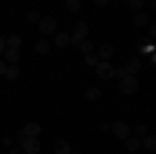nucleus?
I'll return each instance as SVG.
<instances>
[{
    "label": "nucleus",
    "instance_id": "9b49d317",
    "mask_svg": "<svg viewBox=\"0 0 156 154\" xmlns=\"http://www.w3.org/2000/svg\"><path fill=\"white\" fill-rule=\"evenodd\" d=\"M2 54H4V60H6L9 65H17L19 59H21V52H19V50H12V48H6Z\"/></svg>",
    "mask_w": 156,
    "mask_h": 154
},
{
    "label": "nucleus",
    "instance_id": "2f4dec72",
    "mask_svg": "<svg viewBox=\"0 0 156 154\" xmlns=\"http://www.w3.org/2000/svg\"><path fill=\"white\" fill-rule=\"evenodd\" d=\"M150 38H156V27H154V25L150 27Z\"/></svg>",
    "mask_w": 156,
    "mask_h": 154
},
{
    "label": "nucleus",
    "instance_id": "9d476101",
    "mask_svg": "<svg viewBox=\"0 0 156 154\" xmlns=\"http://www.w3.org/2000/svg\"><path fill=\"white\" fill-rule=\"evenodd\" d=\"M23 133L27 138H37V135L42 133V125H40V123H27L23 127Z\"/></svg>",
    "mask_w": 156,
    "mask_h": 154
},
{
    "label": "nucleus",
    "instance_id": "7c9ffc66",
    "mask_svg": "<svg viewBox=\"0 0 156 154\" xmlns=\"http://www.w3.org/2000/svg\"><path fill=\"white\" fill-rule=\"evenodd\" d=\"M4 69H6V63H4V60H0V75H4Z\"/></svg>",
    "mask_w": 156,
    "mask_h": 154
},
{
    "label": "nucleus",
    "instance_id": "f8f14e48",
    "mask_svg": "<svg viewBox=\"0 0 156 154\" xmlns=\"http://www.w3.org/2000/svg\"><path fill=\"white\" fill-rule=\"evenodd\" d=\"M71 152L73 150L67 140H56L54 142V154H71Z\"/></svg>",
    "mask_w": 156,
    "mask_h": 154
},
{
    "label": "nucleus",
    "instance_id": "dca6fc26",
    "mask_svg": "<svg viewBox=\"0 0 156 154\" xmlns=\"http://www.w3.org/2000/svg\"><path fill=\"white\" fill-rule=\"evenodd\" d=\"M19 75H21V69L17 65H6V69H4V77L6 79H17Z\"/></svg>",
    "mask_w": 156,
    "mask_h": 154
},
{
    "label": "nucleus",
    "instance_id": "a211bd4d",
    "mask_svg": "<svg viewBox=\"0 0 156 154\" xmlns=\"http://www.w3.org/2000/svg\"><path fill=\"white\" fill-rule=\"evenodd\" d=\"M142 148V140H137V138H127V150L129 152H137Z\"/></svg>",
    "mask_w": 156,
    "mask_h": 154
},
{
    "label": "nucleus",
    "instance_id": "bb28decb",
    "mask_svg": "<svg viewBox=\"0 0 156 154\" xmlns=\"http://www.w3.org/2000/svg\"><path fill=\"white\" fill-rule=\"evenodd\" d=\"M2 146H6V148H12V142H11V138H4V140H2Z\"/></svg>",
    "mask_w": 156,
    "mask_h": 154
},
{
    "label": "nucleus",
    "instance_id": "423d86ee",
    "mask_svg": "<svg viewBox=\"0 0 156 154\" xmlns=\"http://www.w3.org/2000/svg\"><path fill=\"white\" fill-rule=\"evenodd\" d=\"M37 25H40V31H42L44 36L56 31V19H52V17H42V19L37 21Z\"/></svg>",
    "mask_w": 156,
    "mask_h": 154
},
{
    "label": "nucleus",
    "instance_id": "4be33fe9",
    "mask_svg": "<svg viewBox=\"0 0 156 154\" xmlns=\"http://www.w3.org/2000/svg\"><path fill=\"white\" fill-rule=\"evenodd\" d=\"M98 63H100V59H98L96 52H92V54H85V65H87V67H96Z\"/></svg>",
    "mask_w": 156,
    "mask_h": 154
},
{
    "label": "nucleus",
    "instance_id": "5701e85b",
    "mask_svg": "<svg viewBox=\"0 0 156 154\" xmlns=\"http://www.w3.org/2000/svg\"><path fill=\"white\" fill-rule=\"evenodd\" d=\"M131 131H133V138H137V140L146 138V125H135Z\"/></svg>",
    "mask_w": 156,
    "mask_h": 154
},
{
    "label": "nucleus",
    "instance_id": "c756f323",
    "mask_svg": "<svg viewBox=\"0 0 156 154\" xmlns=\"http://www.w3.org/2000/svg\"><path fill=\"white\" fill-rule=\"evenodd\" d=\"M23 140H25V133H23V131H19V133H17V142L21 144Z\"/></svg>",
    "mask_w": 156,
    "mask_h": 154
},
{
    "label": "nucleus",
    "instance_id": "2eb2a0df",
    "mask_svg": "<svg viewBox=\"0 0 156 154\" xmlns=\"http://www.w3.org/2000/svg\"><path fill=\"white\" fill-rule=\"evenodd\" d=\"M83 96H85V100H87V102H96V100H100L102 92H100V88H87Z\"/></svg>",
    "mask_w": 156,
    "mask_h": 154
},
{
    "label": "nucleus",
    "instance_id": "aec40b11",
    "mask_svg": "<svg viewBox=\"0 0 156 154\" xmlns=\"http://www.w3.org/2000/svg\"><path fill=\"white\" fill-rule=\"evenodd\" d=\"M36 50L40 52V54H46V52H50V42L48 40H40L36 44Z\"/></svg>",
    "mask_w": 156,
    "mask_h": 154
},
{
    "label": "nucleus",
    "instance_id": "f3484780",
    "mask_svg": "<svg viewBox=\"0 0 156 154\" xmlns=\"http://www.w3.org/2000/svg\"><path fill=\"white\" fill-rule=\"evenodd\" d=\"M142 146H144L146 150L154 152V150H156V138H154V135H146L144 140H142Z\"/></svg>",
    "mask_w": 156,
    "mask_h": 154
},
{
    "label": "nucleus",
    "instance_id": "f257e3e1",
    "mask_svg": "<svg viewBox=\"0 0 156 154\" xmlns=\"http://www.w3.org/2000/svg\"><path fill=\"white\" fill-rule=\"evenodd\" d=\"M87 31H90V27H87V23H85V21H77V23H75V27H73L71 44H75V46H79V44H81V42L85 40V36H87Z\"/></svg>",
    "mask_w": 156,
    "mask_h": 154
},
{
    "label": "nucleus",
    "instance_id": "4468645a",
    "mask_svg": "<svg viewBox=\"0 0 156 154\" xmlns=\"http://www.w3.org/2000/svg\"><path fill=\"white\" fill-rule=\"evenodd\" d=\"M96 54H98V59H100V60H108L112 54H115V48L110 46V44H104V46H100V50H98Z\"/></svg>",
    "mask_w": 156,
    "mask_h": 154
},
{
    "label": "nucleus",
    "instance_id": "a878e982",
    "mask_svg": "<svg viewBox=\"0 0 156 154\" xmlns=\"http://www.w3.org/2000/svg\"><path fill=\"white\" fill-rule=\"evenodd\" d=\"M115 77H119V79H123V77H127V73H125V69H123V67H119V69H115Z\"/></svg>",
    "mask_w": 156,
    "mask_h": 154
},
{
    "label": "nucleus",
    "instance_id": "b1692460",
    "mask_svg": "<svg viewBox=\"0 0 156 154\" xmlns=\"http://www.w3.org/2000/svg\"><path fill=\"white\" fill-rule=\"evenodd\" d=\"M127 4H129V9H133V11H140V9H144V0H129Z\"/></svg>",
    "mask_w": 156,
    "mask_h": 154
},
{
    "label": "nucleus",
    "instance_id": "1a4fd4ad",
    "mask_svg": "<svg viewBox=\"0 0 156 154\" xmlns=\"http://www.w3.org/2000/svg\"><path fill=\"white\" fill-rule=\"evenodd\" d=\"M150 23V15L148 13H135L131 19V25L133 27H144V25Z\"/></svg>",
    "mask_w": 156,
    "mask_h": 154
},
{
    "label": "nucleus",
    "instance_id": "6e6552de",
    "mask_svg": "<svg viewBox=\"0 0 156 154\" xmlns=\"http://www.w3.org/2000/svg\"><path fill=\"white\" fill-rule=\"evenodd\" d=\"M4 44H6V48H12V50H19L21 48V44H23V38L17 36V34H11V36L4 38Z\"/></svg>",
    "mask_w": 156,
    "mask_h": 154
},
{
    "label": "nucleus",
    "instance_id": "f03ea898",
    "mask_svg": "<svg viewBox=\"0 0 156 154\" xmlns=\"http://www.w3.org/2000/svg\"><path fill=\"white\" fill-rule=\"evenodd\" d=\"M137 88H140L137 77H123V79H119V92H121V94H127V96L135 94Z\"/></svg>",
    "mask_w": 156,
    "mask_h": 154
},
{
    "label": "nucleus",
    "instance_id": "ddd939ff",
    "mask_svg": "<svg viewBox=\"0 0 156 154\" xmlns=\"http://www.w3.org/2000/svg\"><path fill=\"white\" fill-rule=\"evenodd\" d=\"M54 44H56L58 48H67L69 44H71V36H69V34H65V31H60V34L54 36Z\"/></svg>",
    "mask_w": 156,
    "mask_h": 154
},
{
    "label": "nucleus",
    "instance_id": "20e7f679",
    "mask_svg": "<svg viewBox=\"0 0 156 154\" xmlns=\"http://www.w3.org/2000/svg\"><path fill=\"white\" fill-rule=\"evenodd\" d=\"M96 73L100 79H110V77H115V67L108 60H100L96 65Z\"/></svg>",
    "mask_w": 156,
    "mask_h": 154
},
{
    "label": "nucleus",
    "instance_id": "0eeeda50",
    "mask_svg": "<svg viewBox=\"0 0 156 154\" xmlns=\"http://www.w3.org/2000/svg\"><path fill=\"white\" fill-rule=\"evenodd\" d=\"M123 69H125V73H127V77H135V73L142 69V60L137 59V56H133V59L127 60V65H125Z\"/></svg>",
    "mask_w": 156,
    "mask_h": 154
},
{
    "label": "nucleus",
    "instance_id": "393cba45",
    "mask_svg": "<svg viewBox=\"0 0 156 154\" xmlns=\"http://www.w3.org/2000/svg\"><path fill=\"white\" fill-rule=\"evenodd\" d=\"M27 21H29V23L40 21V13H37V11H29V13H27Z\"/></svg>",
    "mask_w": 156,
    "mask_h": 154
},
{
    "label": "nucleus",
    "instance_id": "412c9836",
    "mask_svg": "<svg viewBox=\"0 0 156 154\" xmlns=\"http://www.w3.org/2000/svg\"><path fill=\"white\" fill-rule=\"evenodd\" d=\"M77 48H79L83 54H92V52H94V46H92V42H90V40H83Z\"/></svg>",
    "mask_w": 156,
    "mask_h": 154
},
{
    "label": "nucleus",
    "instance_id": "39448f33",
    "mask_svg": "<svg viewBox=\"0 0 156 154\" xmlns=\"http://www.w3.org/2000/svg\"><path fill=\"white\" fill-rule=\"evenodd\" d=\"M110 129L115 133V138H119V140H127L129 133H131V127H129L127 123H123V121H115Z\"/></svg>",
    "mask_w": 156,
    "mask_h": 154
},
{
    "label": "nucleus",
    "instance_id": "7ed1b4c3",
    "mask_svg": "<svg viewBox=\"0 0 156 154\" xmlns=\"http://www.w3.org/2000/svg\"><path fill=\"white\" fill-rule=\"evenodd\" d=\"M40 148H42V144H40L37 138H27V135H25V140L21 142V150H23L25 154H37Z\"/></svg>",
    "mask_w": 156,
    "mask_h": 154
},
{
    "label": "nucleus",
    "instance_id": "72a5a7b5",
    "mask_svg": "<svg viewBox=\"0 0 156 154\" xmlns=\"http://www.w3.org/2000/svg\"><path fill=\"white\" fill-rule=\"evenodd\" d=\"M71 154H81V152H71Z\"/></svg>",
    "mask_w": 156,
    "mask_h": 154
},
{
    "label": "nucleus",
    "instance_id": "c85d7f7f",
    "mask_svg": "<svg viewBox=\"0 0 156 154\" xmlns=\"http://www.w3.org/2000/svg\"><path fill=\"white\" fill-rule=\"evenodd\" d=\"M6 50V44H4V38H0V54Z\"/></svg>",
    "mask_w": 156,
    "mask_h": 154
},
{
    "label": "nucleus",
    "instance_id": "cd10ccee",
    "mask_svg": "<svg viewBox=\"0 0 156 154\" xmlns=\"http://www.w3.org/2000/svg\"><path fill=\"white\" fill-rule=\"evenodd\" d=\"M9 154H25V152L21 150V148H11V150H9Z\"/></svg>",
    "mask_w": 156,
    "mask_h": 154
},
{
    "label": "nucleus",
    "instance_id": "6ab92c4d",
    "mask_svg": "<svg viewBox=\"0 0 156 154\" xmlns=\"http://www.w3.org/2000/svg\"><path fill=\"white\" fill-rule=\"evenodd\" d=\"M65 9H67L69 13L81 11V0H67V2H65Z\"/></svg>",
    "mask_w": 156,
    "mask_h": 154
},
{
    "label": "nucleus",
    "instance_id": "473e14b6",
    "mask_svg": "<svg viewBox=\"0 0 156 154\" xmlns=\"http://www.w3.org/2000/svg\"><path fill=\"white\" fill-rule=\"evenodd\" d=\"M108 129H110V127H108L106 123H102V125H100V131H108Z\"/></svg>",
    "mask_w": 156,
    "mask_h": 154
}]
</instances>
